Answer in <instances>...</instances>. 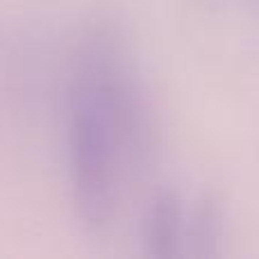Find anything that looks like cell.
I'll return each mask as SVG.
<instances>
[{
	"label": "cell",
	"mask_w": 259,
	"mask_h": 259,
	"mask_svg": "<svg viewBox=\"0 0 259 259\" xmlns=\"http://www.w3.org/2000/svg\"><path fill=\"white\" fill-rule=\"evenodd\" d=\"M66 173L75 214L87 228L112 223L123 166L150 155V123L121 39L91 34L71 80L66 109Z\"/></svg>",
	"instance_id": "cell-1"
},
{
	"label": "cell",
	"mask_w": 259,
	"mask_h": 259,
	"mask_svg": "<svg viewBox=\"0 0 259 259\" xmlns=\"http://www.w3.org/2000/svg\"><path fill=\"white\" fill-rule=\"evenodd\" d=\"M184 223L187 216L182 200L173 189L159 191L141 216V248L148 257L173 259L184 252Z\"/></svg>",
	"instance_id": "cell-2"
},
{
	"label": "cell",
	"mask_w": 259,
	"mask_h": 259,
	"mask_svg": "<svg viewBox=\"0 0 259 259\" xmlns=\"http://www.w3.org/2000/svg\"><path fill=\"white\" fill-rule=\"evenodd\" d=\"M225 232V207L216 191H205L191 207L184 223V252L196 259L221 255Z\"/></svg>",
	"instance_id": "cell-3"
}]
</instances>
